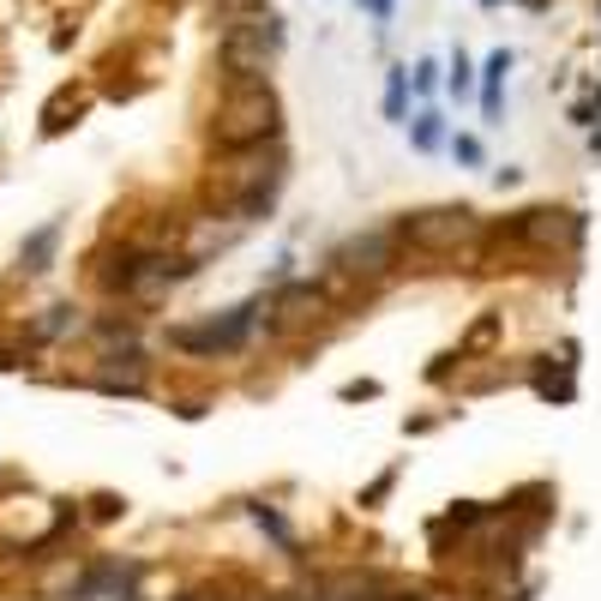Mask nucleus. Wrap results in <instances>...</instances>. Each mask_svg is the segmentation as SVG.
Wrapping results in <instances>:
<instances>
[{"label": "nucleus", "mask_w": 601, "mask_h": 601, "mask_svg": "<svg viewBox=\"0 0 601 601\" xmlns=\"http://www.w3.org/2000/svg\"><path fill=\"white\" fill-rule=\"evenodd\" d=\"M404 85H409V73L397 66L392 85H385V115H392V120H404Z\"/></svg>", "instance_id": "nucleus-9"}, {"label": "nucleus", "mask_w": 601, "mask_h": 601, "mask_svg": "<svg viewBox=\"0 0 601 601\" xmlns=\"http://www.w3.org/2000/svg\"><path fill=\"white\" fill-rule=\"evenodd\" d=\"M283 54V18L277 13H241V18H222V66L235 79H265Z\"/></svg>", "instance_id": "nucleus-2"}, {"label": "nucleus", "mask_w": 601, "mask_h": 601, "mask_svg": "<svg viewBox=\"0 0 601 601\" xmlns=\"http://www.w3.org/2000/svg\"><path fill=\"white\" fill-rule=\"evenodd\" d=\"M265 314H271V331H283V337H295V331H307L319 314H325V295H319L314 283H295L283 300H271Z\"/></svg>", "instance_id": "nucleus-6"}, {"label": "nucleus", "mask_w": 601, "mask_h": 601, "mask_svg": "<svg viewBox=\"0 0 601 601\" xmlns=\"http://www.w3.org/2000/svg\"><path fill=\"white\" fill-rule=\"evenodd\" d=\"M54 241H61V229H42V235H30V247L18 253V259H25V271H49V253H54Z\"/></svg>", "instance_id": "nucleus-8"}, {"label": "nucleus", "mask_w": 601, "mask_h": 601, "mask_svg": "<svg viewBox=\"0 0 601 601\" xmlns=\"http://www.w3.org/2000/svg\"><path fill=\"white\" fill-rule=\"evenodd\" d=\"M494 331H499V319H494V314H487V319H482V325H475V331H470V337H463V349H487V343H494Z\"/></svg>", "instance_id": "nucleus-12"}, {"label": "nucleus", "mask_w": 601, "mask_h": 601, "mask_svg": "<svg viewBox=\"0 0 601 601\" xmlns=\"http://www.w3.org/2000/svg\"><path fill=\"white\" fill-rule=\"evenodd\" d=\"M217 7H222V18H241V13H259L265 0H217Z\"/></svg>", "instance_id": "nucleus-14"}, {"label": "nucleus", "mask_w": 601, "mask_h": 601, "mask_svg": "<svg viewBox=\"0 0 601 601\" xmlns=\"http://www.w3.org/2000/svg\"><path fill=\"white\" fill-rule=\"evenodd\" d=\"M475 210L470 205H439V210H415L409 222H397V241H409L415 253H458L463 241H475Z\"/></svg>", "instance_id": "nucleus-3"}, {"label": "nucleus", "mask_w": 601, "mask_h": 601, "mask_svg": "<svg viewBox=\"0 0 601 601\" xmlns=\"http://www.w3.org/2000/svg\"><path fill=\"white\" fill-rule=\"evenodd\" d=\"M259 314H265L259 300H247V307H235V314H222V319H205V325H175L169 337H175V349H193V355H229L253 337V319Z\"/></svg>", "instance_id": "nucleus-4"}, {"label": "nucleus", "mask_w": 601, "mask_h": 601, "mask_svg": "<svg viewBox=\"0 0 601 601\" xmlns=\"http://www.w3.org/2000/svg\"><path fill=\"white\" fill-rule=\"evenodd\" d=\"M433 73H439V66H433V61H421V66H415V91H433V85H439V79H433Z\"/></svg>", "instance_id": "nucleus-16"}, {"label": "nucleus", "mask_w": 601, "mask_h": 601, "mask_svg": "<svg viewBox=\"0 0 601 601\" xmlns=\"http://www.w3.org/2000/svg\"><path fill=\"white\" fill-rule=\"evenodd\" d=\"M373 13H380V18H385V13H392V0H373Z\"/></svg>", "instance_id": "nucleus-17"}, {"label": "nucleus", "mask_w": 601, "mask_h": 601, "mask_svg": "<svg viewBox=\"0 0 601 601\" xmlns=\"http://www.w3.org/2000/svg\"><path fill=\"white\" fill-rule=\"evenodd\" d=\"M277 127H283V103H277V91L265 79H229V91H222L217 103V120H210V139L222 144V151H259V144L277 139Z\"/></svg>", "instance_id": "nucleus-1"}, {"label": "nucleus", "mask_w": 601, "mask_h": 601, "mask_svg": "<svg viewBox=\"0 0 601 601\" xmlns=\"http://www.w3.org/2000/svg\"><path fill=\"white\" fill-rule=\"evenodd\" d=\"M445 85H451V91H470V61H463V54H458V61H451V79H445Z\"/></svg>", "instance_id": "nucleus-13"}, {"label": "nucleus", "mask_w": 601, "mask_h": 601, "mask_svg": "<svg viewBox=\"0 0 601 601\" xmlns=\"http://www.w3.org/2000/svg\"><path fill=\"white\" fill-rule=\"evenodd\" d=\"M439 139H445V132H439V115H421V120H415V151H433Z\"/></svg>", "instance_id": "nucleus-11"}, {"label": "nucleus", "mask_w": 601, "mask_h": 601, "mask_svg": "<svg viewBox=\"0 0 601 601\" xmlns=\"http://www.w3.org/2000/svg\"><path fill=\"white\" fill-rule=\"evenodd\" d=\"M506 73H511V54H506V49H499V54H487V91H482L487 120L499 115V85H506Z\"/></svg>", "instance_id": "nucleus-7"}, {"label": "nucleus", "mask_w": 601, "mask_h": 601, "mask_svg": "<svg viewBox=\"0 0 601 601\" xmlns=\"http://www.w3.org/2000/svg\"><path fill=\"white\" fill-rule=\"evenodd\" d=\"M73 325V307H49V319H37V337H61Z\"/></svg>", "instance_id": "nucleus-10"}, {"label": "nucleus", "mask_w": 601, "mask_h": 601, "mask_svg": "<svg viewBox=\"0 0 601 601\" xmlns=\"http://www.w3.org/2000/svg\"><path fill=\"white\" fill-rule=\"evenodd\" d=\"M392 259H397V229H367V235H349L331 253V265L343 277H385Z\"/></svg>", "instance_id": "nucleus-5"}, {"label": "nucleus", "mask_w": 601, "mask_h": 601, "mask_svg": "<svg viewBox=\"0 0 601 601\" xmlns=\"http://www.w3.org/2000/svg\"><path fill=\"white\" fill-rule=\"evenodd\" d=\"M451 151H458V163H482V144H475V139H458Z\"/></svg>", "instance_id": "nucleus-15"}]
</instances>
